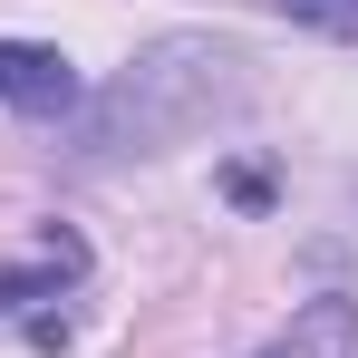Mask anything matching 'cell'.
I'll list each match as a JSON object with an SVG mask.
<instances>
[{"instance_id":"obj_2","label":"cell","mask_w":358,"mask_h":358,"mask_svg":"<svg viewBox=\"0 0 358 358\" xmlns=\"http://www.w3.org/2000/svg\"><path fill=\"white\" fill-rule=\"evenodd\" d=\"M0 97L20 117H78V68L39 39H0Z\"/></svg>"},{"instance_id":"obj_3","label":"cell","mask_w":358,"mask_h":358,"mask_svg":"<svg viewBox=\"0 0 358 358\" xmlns=\"http://www.w3.org/2000/svg\"><path fill=\"white\" fill-rule=\"evenodd\" d=\"M78 271H87L78 233H59V223H49V262H39V271H0V320H20L39 291H59V281H78Z\"/></svg>"},{"instance_id":"obj_4","label":"cell","mask_w":358,"mask_h":358,"mask_svg":"<svg viewBox=\"0 0 358 358\" xmlns=\"http://www.w3.org/2000/svg\"><path fill=\"white\" fill-rule=\"evenodd\" d=\"M349 349H358V310H349V300H310L300 329H291L271 358H349Z\"/></svg>"},{"instance_id":"obj_5","label":"cell","mask_w":358,"mask_h":358,"mask_svg":"<svg viewBox=\"0 0 358 358\" xmlns=\"http://www.w3.org/2000/svg\"><path fill=\"white\" fill-rule=\"evenodd\" d=\"M281 20H300V29H320V39H358V0H271Z\"/></svg>"},{"instance_id":"obj_1","label":"cell","mask_w":358,"mask_h":358,"mask_svg":"<svg viewBox=\"0 0 358 358\" xmlns=\"http://www.w3.org/2000/svg\"><path fill=\"white\" fill-rule=\"evenodd\" d=\"M233 97H242V59L203 29H175L126 59V78L78 117V145L87 155H155L194 126H213V107H233Z\"/></svg>"}]
</instances>
